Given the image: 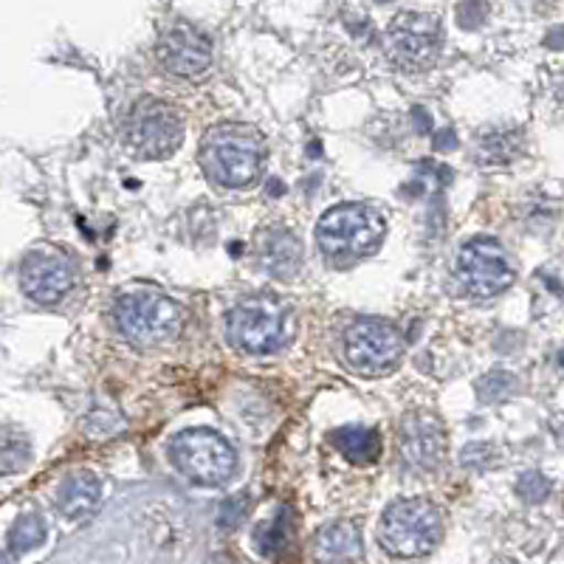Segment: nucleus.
<instances>
[{
	"instance_id": "b1692460",
	"label": "nucleus",
	"mask_w": 564,
	"mask_h": 564,
	"mask_svg": "<svg viewBox=\"0 0 564 564\" xmlns=\"http://www.w3.org/2000/svg\"><path fill=\"white\" fill-rule=\"evenodd\" d=\"M460 460L466 468L486 471V468H491L494 460H497V452H494V446H488V443H468L466 449H463Z\"/></svg>"
},
{
	"instance_id": "4468645a",
	"label": "nucleus",
	"mask_w": 564,
	"mask_h": 564,
	"mask_svg": "<svg viewBox=\"0 0 564 564\" xmlns=\"http://www.w3.org/2000/svg\"><path fill=\"white\" fill-rule=\"evenodd\" d=\"M254 257L260 269L274 280H294L302 271V240L289 226H265L257 235Z\"/></svg>"
},
{
	"instance_id": "2eb2a0df",
	"label": "nucleus",
	"mask_w": 564,
	"mask_h": 564,
	"mask_svg": "<svg viewBox=\"0 0 564 564\" xmlns=\"http://www.w3.org/2000/svg\"><path fill=\"white\" fill-rule=\"evenodd\" d=\"M102 502V486L90 471H74L57 491V508L68 520H88Z\"/></svg>"
},
{
	"instance_id": "423d86ee",
	"label": "nucleus",
	"mask_w": 564,
	"mask_h": 564,
	"mask_svg": "<svg viewBox=\"0 0 564 564\" xmlns=\"http://www.w3.org/2000/svg\"><path fill=\"white\" fill-rule=\"evenodd\" d=\"M170 457L186 480L198 486H224L238 471V452L212 430H186L170 443Z\"/></svg>"
},
{
	"instance_id": "20e7f679",
	"label": "nucleus",
	"mask_w": 564,
	"mask_h": 564,
	"mask_svg": "<svg viewBox=\"0 0 564 564\" xmlns=\"http://www.w3.org/2000/svg\"><path fill=\"white\" fill-rule=\"evenodd\" d=\"M443 539V511L426 497H406L381 513L379 542L398 558H421Z\"/></svg>"
},
{
	"instance_id": "9b49d317",
	"label": "nucleus",
	"mask_w": 564,
	"mask_h": 564,
	"mask_svg": "<svg viewBox=\"0 0 564 564\" xmlns=\"http://www.w3.org/2000/svg\"><path fill=\"white\" fill-rule=\"evenodd\" d=\"M398 452L412 471H435L446 460V430L430 410H412L398 423Z\"/></svg>"
},
{
	"instance_id": "9d476101",
	"label": "nucleus",
	"mask_w": 564,
	"mask_h": 564,
	"mask_svg": "<svg viewBox=\"0 0 564 564\" xmlns=\"http://www.w3.org/2000/svg\"><path fill=\"white\" fill-rule=\"evenodd\" d=\"M457 280L468 296L494 300L511 289L517 271H513L508 251L497 240L475 238L468 240L457 254Z\"/></svg>"
},
{
	"instance_id": "5701e85b",
	"label": "nucleus",
	"mask_w": 564,
	"mask_h": 564,
	"mask_svg": "<svg viewBox=\"0 0 564 564\" xmlns=\"http://www.w3.org/2000/svg\"><path fill=\"white\" fill-rule=\"evenodd\" d=\"M517 494H520L525 502L536 506V502L547 500V494H551V482H547L545 475H539V471H525V475L517 480Z\"/></svg>"
},
{
	"instance_id": "6e6552de",
	"label": "nucleus",
	"mask_w": 564,
	"mask_h": 564,
	"mask_svg": "<svg viewBox=\"0 0 564 564\" xmlns=\"http://www.w3.org/2000/svg\"><path fill=\"white\" fill-rule=\"evenodd\" d=\"M124 139L139 159H170L184 141V116L175 105L164 102V99L144 97L130 108Z\"/></svg>"
},
{
	"instance_id": "7ed1b4c3",
	"label": "nucleus",
	"mask_w": 564,
	"mask_h": 564,
	"mask_svg": "<svg viewBox=\"0 0 564 564\" xmlns=\"http://www.w3.org/2000/svg\"><path fill=\"white\" fill-rule=\"evenodd\" d=\"M387 235V220L367 204H341L327 209L316 224V246L336 263L359 260L379 249Z\"/></svg>"
},
{
	"instance_id": "412c9836",
	"label": "nucleus",
	"mask_w": 564,
	"mask_h": 564,
	"mask_svg": "<svg viewBox=\"0 0 564 564\" xmlns=\"http://www.w3.org/2000/svg\"><path fill=\"white\" fill-rule=\"evenodd\" d=\"M9 542H12V551H34L45 542V522L40 520L37 513H23L18 522H14L12 533H9Z\"/></svg>"
},
{
	"instance_id": "4be33fe9",
	"label": "nucleus",
	"mask_w": 564,
	"mask_h": 564,
	"mask_svg": "<svg viewBox=\"0 0 564 564\" xmlns=\"http://www.w3.org/2000/svg\"><path fill=\"white\" fill-rule=\"evenodd\" d=\"M517 390V379L508 376V372H488L477 381V395L486 401V404H497L502 398H508L511 392Z\"/></svg>"
},
{
	"instance_id": "ddd939ff",
	"label": "nucleus",
	"mask_w": 564,
	"mask_h": 564,
	"mask_svg": "<svg viewBox=\"0 0 564 564\" xmlns=\"http://www.w3.org/2000/svg\"><path fill=\"white\" fill-rule=\"evenodd\" d=\"M161 65L184 79H200L212 68V43L193 23H173L159 37Z\"/></svg>"
},
{
	"instance_id": "dca6fc26",
	"label": "nucleus",
	"mask_w": 564,
	"mask_h": 564,
	"mask_svg": "<svg viewBox=\"0 0 564 564\" xmlns=\"http://www.w3.org/2000/svg\"><path fill=\"white\" fill-rule=\"evenodd\" d=\"M361 553V533L352 522L341 520L322 528L314 536V558L319 564H345Z\"/></svg>"
},
{
	"instance_id": "a211bd4d",
	"label": "nucleus",
	"mask_w": 564,
	"mask_h": 564,
	"mask_svg": "<svg viewBox=\"0 0 564 564\" xmlns=\"http://www.w3.org/2000/svg\"><path fill=\"white\" fill-rule=\"evenodd\" d=\"M341 457H347L356 466H370L381 457V435L370 426H341L330 435Z\"/></svg>"
},
{
	"instance_id": "f257e3e1",
	"label": "nucleus",
	"mask_w": 564,
	"mask_h": 564,
	"mask_svg": "<svg viewBox=\"0 0 564 564\" xmlns=\"http://www.w3.org/2000/svg\"><path fill=\"white\" fill-rule=\"evenodd\" d=\"M198 159L215 184L243 189L265 170V141L260 130L243 122H220L200 139Z\"/></svg>"
},
{
	"instance_id": "aec40b11",
	"label": "nucleus",
	"mask_w": 564,
	"mask_h": 564,
	"mask_svg": "<svg viewBox=\"0 0 564 564\" xmlns=\"http://www.w3.org/2000/svg\"><path fill=\"white\" fill-rule=\"evenodd\" d=\"M520 153V133H482L475 155L482 164H508Z\"/></svg>"
},
{
	"instance_id": "1a4fd4ad",
	"label": "nucleus",
	"mask_w": 564,
	"mask_h": 564,
	"mask_svg": "<svg viewBox=\"0 0 564 564\" xmlns=\"http://www.w3.org/2000/svg\"><path fill=\"white\" fill-rule=\"evenodd\" d=\"M384 52L401 70H430L441 59L443 26L435 14L401 12L392 18L384 34Z\"/></svg>"
},
{
	"instance_id": "0eeeda50",
	"label": "nucleus",
	"mask_w": 564,
	"mask_h": 564,
	"mask_svg": "<svg viewBox=\"0 0 564 564\" xmlns=\"http://www.w3.org/2000/svg\"><path fill=\"white\" fill-rule=\"evenodd\" d=\"M345 365L356 376L379 379L395 370L404 359V336L392 322L365 316L345 330Z\"/></svg>"
},
{
	"instance_id": "39448f33",
	"label": "nucleus",
	"mask_w": 564,
	"mask_h": 564,
	"mask_svg": "<svg viewBox=\"0 0 564 564\" xmlns=\"http://www.w3.org/2000/svg\"><path fill=\"white\" fill-rule=\"evenodd\" d=\"M113 319L130 345L159 347L181 334L184 311L159 291H124L113 305Z\"/></svg>"
},
{
	"instance_id": "6ab92c4d",
	"label": "nucleus",
	"mask_w": 564,
	"mask_h": 564,
	"mask_svg": "<svg viewBox=\"0 0 564 564\" xmlns=\"http://www.w3.org/2000/svg\"><path fill=\"white\" fill-rule=\"evenodd\" d=\"M32 460V443L14 426L0 423V477L18 475Z\"/></svg>"
},
{
	"instance_id": "393cba45",
	"label": "nucleus",
	"mask_w": 564,
	"mask_h": 564,
	"mask_svg": "<svg viewBox=\"0 0 564 564\" xmlns=\"http://www.w3.org/2000/svg\"><path fill=\"white\" fill-rule=\"evenodd\" d=\"M246 508H249V502H246V494H238L235 500L224 502V508H220V525L224 528L238 525V522L246 517Z\"/></svg>"
},
{
	"instance_id": "f8f14e48",
	"label": "nucleus",
	"mask_w": 564,
	"mask_h": 564,
	"mask_svg": "<svg viewBox=\"0 0 564 564\" xmlns=\"http://www.w3.org/2000/svg\"><path fill=\"white\" fill-rule=\"evenodd\" d=\"M20 285L29 300L40 305H57L74 285V265L54 246H34L20 265Z\"/></svg>"
},
{
	"instance_id": "f3484780",
	"label": "nucleus",
	"mask_w": 564,
	"mask_h": 564,
	"mask_svg": "<svg viewBox=\"0 0 564 564\" xmlns=\"http://www.w3.org/2000/svg\"><path fill=\"white\" fill-rule=\"evenodd\" d=\"M291 545H294V513H291V508H280V513H274V517H269V520L254 528L257 553L271 558V562L285 556Z\"/></svg>"
},
{
	"instance_id": "f03ea898",
	"label": "nucleus",
	"mask_w": 564,
	"mask_h": 564,
	"mask_svg": "<svg viewBox=\"0 0 564 564\" xmlns=\"http://www.w3.org/2000/svg\"><path fill=\"white\" fill-rule=\"evenodd\" d=\"M231 345L249 356H269L282 350L294 336V314L271 294H254L238 302L226 316Z\"/></svg>"
}]
</instances>
